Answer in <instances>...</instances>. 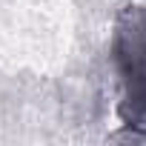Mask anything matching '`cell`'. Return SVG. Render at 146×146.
<instances>
[{"label": "cell", "instance_id": "obj_1", "mask_svg": "<svg viewBox=\"0 0 146 146\" xmlns=\"http://www.w3.org/2000/svg\"><path fill=\"white\" fill-rule=\"evenodd\" d=\"M112 60L120 78L117 117L123 126H146V6H126L115 17Z\"/></svg>", "mask_w": 146, "mask_h": 146}]
</instances>
